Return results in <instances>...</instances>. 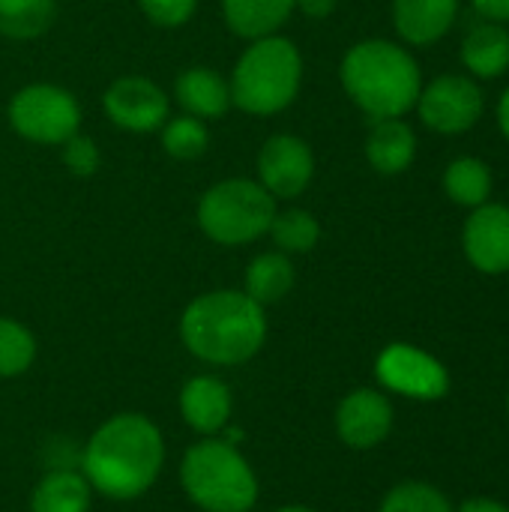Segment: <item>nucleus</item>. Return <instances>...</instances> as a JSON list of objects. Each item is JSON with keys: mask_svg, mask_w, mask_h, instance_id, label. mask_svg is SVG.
Listing matches in <instances>:
<instances>
[{"mask_svg": "<svg viewBox=\"0 0 509 512\" xmlns=\"http://www.w3.org/2000/svg\"><path fill=\"white\" fill-rule=\"evenodd\" d=\"M279 201L249 177H228L213 183L195 210L198 228L216 246H249L267 237Z\"/></svg>", "mask_w": 509, "mask_h": 512, "instance_id": "nucleus-6", "label": "nucleus"}, {"mask_svg": "<svg viewBox=\"0 0 509 512\" xmlns=\"http://www.w3.org/2000/svg\"><path fill=\"white\" fill-rule=\"evenodd\" d=\"M57 21V0H0V36L39 39Z\"/></svg>", "mask_w": 509, "mask_h": 512, "instance_id": "nucleus-22", "label": "nucleus"}, {"mask_svg": "<svg viewBox=\"0 0 509 512\" xmlns=\"http://www.w3.org/2000/svg\"><path fill=\"white\" fill-rule=\"evenodd\" d=\"M462 249L474 270L486 276L509 273V204H480L462 228Z\"/></svg>", "mask_w": 509, "mask_h": 512, "instance_id": "nucleus-12", "label": "nucleus"}, {"mask_svg": "<svg viewBox=\"0 0 509 512\" xmlns=\"http://www.w3.org/2000/svg\"><path fill=\"white\" fill-rule=\"evenodd\" d=\"M162 462V432L144 414H117L105 420L84 447V477L111 501L141 498L156 483Z\"/></svg>", "mask_w": 509, "mask_h": 512, "instance_id": "nucleus-1", "label": "nucleus"}, {"mask_svg": "<svg viewBox=\"0 0 509 512\" xmlns=\"http://www.w3.org/2000/svg\"><path fill=\"white\" fill-rule=\"evenodd\" d=\"M336 432L351 450H375L393 432V402L372 387H360L339 402Z\"/></svg>", "mask_w": 509, "mask_h": 512, "instance_id": "nucleus-13", "label": "nucleus"}, {"mask_svg": "<svg viewBox=\"0 0 509 512\" xmlns=\"http://www.w3.org/2000/svg\"><path fill=\"white\" fill-rule=\"evenodd\" d=\"M375 375L387 390L402 393L408 399H420V402H435L450 390L447 369L432 354L405 342L387 345L378 354Z\"/></svg>", "mask_w": 509, "mask_h": 512, "instance_id": "nucleus-11", "label": "nucleus"}, {"mask_svg": "<svg viewBox=\"0 0 509 512\" xmlns=\"http://www.w3.org/2000/svg\"><path fill=\"white\" fill-rule=\"evenodd\" d=\"M186 351L210 366H240L267 342V312L243 291H207L180 315Z\"/></svg>", "mask_w": 509, "mask_h": 512, "instance_id": "nucleus-2", "label": "nucleus"}, {"mask_svg": "<svg viewBox=\"0 0 509 512\" xmlns=\"http://www.w3.org/2000/svg\"><path fill=\"white\" fill-rule=\"evenodd\" d=\"M459 0H393V27L408 45H432L450 33Z\"/></svg>", "mask_w": 509, "mask_h": 512, "instance_id": "nucleus-14", "label": "nucleus"}, {"mask_svg": "<svg viewBox=\"0 0 509 512\" xmlns=\"http://www.w3.org/2000/svg\"><path fill=\"white\" fill-rule=\"evenodd\" d=\"M315 177V153L306 138L291 132L270 135L255 156V180L276 198H300Z\"/></svg>", "mask_w": 509, "mask_h": 512, "instance_id": "nucleus-10", "label": "nucleus"}, {"mask_svg": "<svg viewBox=\"0 0 509 512\" xmlns=\"http://www.w3.org/2000/svg\"><path fill=\"white\" fill-rule=\"evenodd\" d=\"M420 120L441 135H462L477 126L483 117L486 99L480 84L471 75H438L420 90L414 105Z\"/></svg>", "mask_w": 509, "mask_h": 512, "instance_id": "nucleus-8", "label": "nucleus"}, {"mask_svg": "<svg viewBox=\"0 0 509 512\" xmlns=\"http://www.w3.org/2000/svg\"><path fill=\"white\" fill-rule=\"evenodd\" d=\"M198 3L201 0H138V9L150 24L162 30H177L192 21V15L198 12Z\"/></svg>", "mask_w": 509, "mask_h": 512, "instance_id": "nucleus-28", "label": "nucleus"}, {"mask_svg": "<svg viewBox=\"0 0 509 512\" xmlns=\"http://www.w3.org/2000/svg\"><path fill=\"white\" fill-rule=\"evenodd\" d=\"M444 192L459 207H480L492 195V171L477 156H459L444 171Z\"/></svg>", "mask_w": 509, "mask_h": 512, "instance_id": "nucleus-23", "label": "nucleus"}, {"mask_svg": "<svg viewBox=\"0 0 509 512\" xmlns=\"http://www.w3.org/2000/svg\"><path fill=\"white\" fill-rule=\"evenodd\" d=\"M507 411H509V393H507Z\"/></svg>", "mask_w": 509, "mask_h": 512, "instance_id": "nucleus-35", "label": "nucleus"}, {"mask_svg": "<svg viewBox=\"0 0 509 512\" xmlns=\"http://www.w3.org/2000/svg\"><path fill=\"white\" fill-rule=\"evenodd\" d=\"M267 237L285 255H306L321 240V222L303 207H285V210H276Z\"/></svg>", "mask_w": 509, "mask_h": 512, "instance_id": "nucleus-24", "label": "nucleus"}, {"mask_svg": "<svg viewBox=\"0 0 509 512\" xmlns=\"http://www.w3.org/2000/svg\"><path fill=\"white\" fill-rule=\"evenodd\" d=\"M276 512H315V510H309V507H297V504H294V507H282V510H276Z\"/></svg>", "mask_w": 509, "mask_h": 512, "instance_id": "nucleus-34", "label": "nucleus"}, {"mask_svg": "<svg viewBox=\"0 0 509 512\" xmlns=\"http://www.w3.org/2000/svg\"><path fill=\"white\" fill-rule=\"evenodd\" d=\"M348 99L372 120L405 117L423 90L420 63L408 48L390 39H363L351 45L339 66Z\"/></svg>", "mask_w": 509, "mask_h": 512, "instance_id": "nucleus-3", "label": "nucleus"}, {"mask_svg": "<svg viewBox=\"0 0 509 512\" xmlns=\"http://www.w3.org/2000/svg\"><path fill=\"white\" fill-rule=\"evenodd\" d=\"M60 153H63V165L69 174L75 177H93L99 171V162H102V153L96 147V141L84 132H75L69 141L60 144Z\"/></svg>", "mask_w": 509, "mask_h": 512, "instance_id": "nucleus-29", "label": "nucleus"}, {"mask_svg": "<svg viewBox=\"0 0 509 512\" xmlns=\"http://www.w3.org/2000/svg\"><path fill=\"white\" fill-rule=\"evenodd\" d=\"M180 483L204 512H249L258 501V480L249 462L228 441H201L186 450Z\"/></svg>", "mask_w": 509, "mask_h": 512, "instance_id": "nucleus-5", "label": "nucleus"}, {"mask_svg": "<svg viewBox=\"0 0 509 512\" xmlns=\"http://www.w3.org/2000/svg\"><path fill=\"white\" fill-rule=\"evenodd\" d=\"M294 12L297 0H222V18L228 30L246 42L279 33Z\"/></svg>", "mask_w": 509, "mask_h": 512, "instance_id": "nucleus-18", "label": "nucleus"}, {"mask_svg": "<svg viewBox=\"0 0 509 512\" xmlns=\"http://www.w3.org/2000/svg\"><path fill=\"white\" fill-rule=\"evenodd\" d=\"M174 102L198 120H219L231 108L228 78L213 66H186L174 78Z\"/></svg>", "mask_w": 509, "mask_h": 512, "instance_id": "nucleus-15", "label": "nucleus"}, {"mask_svg": "<svg viewBox=\"0 0 509 512\" xmlns=\"http://www.w3.org/2000/svg\"><path fill=\"white\" fill-rule=\"evenodd\" d=\"M462 66L471 78H501L509 69V30L498 21L474 24L462 39Z\"/></svg>", "mask_w": 509, "mask_h": 512, "instance_id": "nucleus-19", "label": "nucleus"}, {"mask_svg": "<svg viewBox=\"0 0 509 512\" xmlns=\"http://www.w3.org/2000/svg\"><path fill=\"white\" fill-rule=\"evenodd\" d=\"M180 414L189 429L201 435L225 432L231 420V390L213 375H198L180 390Z\"/></svg>", "mask_w": 509, "mask_h": 512, "instance_id": "nucleus-16", "label": "nucleus"}, {"mask_svg": "<svg viewBox=\"0 0 509 512\" xmlns=\"http://www.w3.org/2000/svg\"><path fill=\"white\" fill-rule=\"evenodd\" d=\"M294 288V264L291 255L273 249L261 252L249 261L246 276H243V294H249L258 306H273L282 297H288Z\"/></svg>", "mask_w": 509, "mask_h": 512, "instance_id": "nucleus-20", "label": "nucleus"}, {"mask_svg": "<svg viewBox=\"0 0 509 512\" xmlns=\"http://www.w3.org/2000/svg\"><path fill=\"white\" fill-rule=\"evenodd\" d=\"M93 486L75 471H51L39 480L30 498L33 512H90Z\"/></svg>", "mask_w": 509, "mask_h": 512, "instance_id": "nucleus-21", "label": "nucleus"}, {"mask_svg": "<svg viewBox=\"0 0 509 512\" xmlns=\"http://www.w3.org/2000/svg\"><path fill=\"white\" fill-rule=\"evenodd\" d=\"M498 123H501V132H504V138L509 141V87L504 90L501 102H498Z\"/></svg>", "mask_w": 509, "mask_h": 512, "instance_id": "nucleus-33", "label": "nucleus"}, {"mask_svg": "<svg viewBox=\"0 0 509 512\" xmlns=\"http://www.w3.org/2000/svg\"><path fill=\"white\" fill-rule=\"evenodd\" d=\"M336 3L339 0H297V12H303L306 18L324 21L336 12Z\"/></svg>", "mask_w": 509, "mask_h": 512, "instance_id": "nucleus-31", "label": "nucleus"}, {"mask_svg": "<svg viewBox=\"0 0 509 512\" xmlns=\"http://www.w3.org/2000/svg\"><path fill=\"white\" fill-rule=\"evenodd\" d=\"M456 512H509V507L501 501H492V498H471Z\"/></svg>", "mask_w": 509, "mask_h": 512, "instance_id": "nucleus-32", "label": "nucleus"}, {"mask_svg": "<svg viewBox=\"0 0 509 512\" xmlns=\"http://www.w3.org/2000/svg\"><path fill=\"white\" fill-rule=\"evenodd\" d=\"M105 117L132 135L159 132L171 117V96L162 84L147 75H120L102 93Z\"/></svg>", "mask_w": 509, "mask_h": 512, "instance_id": "nucleus-9", "label": "nucleus"}, {"mask_svg": "<svg viewBox=\"0 0 509 512\" xmlns=\"http://www.w3.org/2000/svg\"><path fill=\"white\" fill-rule=\"evenodd\" d=\"M6 120L18 138L39 147H60L81 132L84 111L72 90L51 81H33L12 93Z\"/></svg>", "mask_w": 509, "mask_h": 512, "instance_id": "nucleus-7", "label": "nucleus"}, {"mask_svg": "<svg viewBox=\"0 0 509 512\" xmlns=\"http://www.w3.org/2000/svg\"><path fill=\"white\" fill-rule=\"evenodd\" d=\"M378 512H456L447 495L429 483H402L387 492Z\"/></svg>", "mask_w": 509, "mask_h": 512, "instance_id": "nucleus-27", "label": "nucleus"}, {"mask_svg": "<svg viewBox=\"0 0 509 512\" xmlns=\"http://www.w3.org/2000/svg\"><path fill=\"white\" fill-rule=\"evenodd\" d=\"M159 144L177 162L201 159L210 147V126H207V120H198L183 111L171 114L159 129Z\"/></svg>", "mask_w": 509, "mask_h": 512, "instance_id": "nucleus-25", "label": "nucleus"}, {"mask_svg": "<svg viewBox=\"0 0 509 512\" xmlns=\"http://www.w3.org/2000/svg\"><path fill=\"white\" fill-rule=\"evenodd\" d=\"M33 360H36L33 333L12 318H0V378L24 375L33 366Z\"/></svg>", "mask_w": 509, "mask_h": 512, "instance_id": "nucleus-26", "label": "nucleus"}, {"mask_svg": "<svg viewBox=\"0 0 509 512\" xmlns=\"http://www.w3.org/2000/svg\"><path fill=\"white\" fill-rule=\"evenodd\" d=\"M474 9L486 18V21H509V0H471Z\"/></svg>", "mask_w": 509, "mask_h": 512, "instance_id": "nucleus-30", "label": "nucleus"}, {"mask_svg": "<svg viewBox=\"0 0 509 512\" xmlns=\"http://www.w3.org/2000/svg\"><path fill=\"white\" fill-rule=\"evenodd\" d=\"M231 108H240L252 117H273L291 108L303 87V54L297 42L282 33L252 39L231 75Z\"/></svg>", "mask_w": 509, "mask_h": 512, "instance_id": "nucleus-4", "label": "nucleus"}, {"mask_svg": "<svg viewBox=\"0 0 509 512\" xmlns=\"http://www.w3.org/2000/svg\"><path fill=\"white\" fill-rule=\"evenodd\" d=\"M366 159L384 177L405 174L417 159L414 129L402 117L372 120V129L366 135Z\"/></svg>", "mask_w": 509, "mask_h": 512, "instance_id": "nucleus-17", "label": "nucleus"}]
</instances>
